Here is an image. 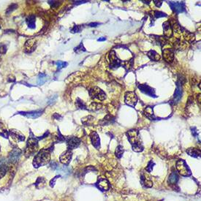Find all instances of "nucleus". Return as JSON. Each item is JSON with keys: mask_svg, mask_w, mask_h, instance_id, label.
<instances>
[{"mask_svg": "<svg viewBox=\"0 0 201 201\" xmlns=\"http://www.w3.org/2000/svg\"><path fill=\"white\" fill-rule=\"evenodd\" d=\"M94 117H92V116H88V117H86L84 118H83L81 119V122L85 125H90L93 123L94 122Z\"/></svg>", "mask_w": 201, "mask_h": 201, "instance_id": "obj_27", "label": "nucleus"}, {"mask_svg": "<svg viewBox=\"0 0 201 201\" xmlns=\"http://www.w3.org/2000/svg\"><path fill=\"white\" fill-rule=\"evenodd\" d=\"M74 51H75V52L78 53L82 52V51L83 52H85V51H86V48H84L83 42H81V43H80L78 46L75 47V48H74Z\"/></svg>", "mask_w": 201, "mask_h": 201, "instance_id": "obj_32", "label": "nucleus"}, {"mask_svg": "<svg viewBox=\"0 0 201 201\" xmlns=\"http://www.w3.org/2000/svg\"><path fill=\"white\" fill-rule=\"evenodd\" d=\"M50 160H51V154H50L49 151L42 149L34 157V161H33V165L35 168L45 165L49 162Z\"/></svg>", "mask_w": 201, "mask_h": 201, "instance_id": "obj_2", "label": "nucleus"}, {"mask_svg": "<svg viewBox=\"0 0 201 201\" xmlns=\"http://www.w3.org/2000/svg\"><path fill=\"white\" fill-rule=\"evenodd\" d=\"M6 171H7V169H6L5 167L0 168V179L5 175Z\"/></svg>", "mask_w": 201, "mask_h": 201, "instance_id": "obj_43", "label": "nucleus"}, {"mask_svg": "<svg viewBox=\"0 0 201 201\" xmlns=\"http://www.w3.org/2000/svg\"><path fill=\"white\" fill-rule=\"evenodd\" d=\"M176 168L178 173L183 176H189L191 175V171L188 168L186 162L184 160L180 159L176 163Z\"/></svg>", "mask_w": 201, "mask_h": 201, "instance_id": "obj_4", "label": "nucleus"}, {"mask_svg": "<svg viewBox=\"0 0 201 201\" xmlns=\"http://www.w3.org/2000/svg\"><path fill=\"white\" fill-rule=\"evenodd\" d=\"M125 64V67L127 69V70H130L133 67V59L128 61V62H126Z\"/></svg>", "mask_w": 201, "mask_h": 201, "instance_id": "obj_41", "label": "nucleus"}, {"mask_svg": "<svg viewBox=\"0 0 201 201\" xmlns=\"http://www.w3.org/2000/svg\"><path fill=\"white\" fill-rule=\"evenodd\" d=\"M141 1H143V2L145 3V4H150V2H151V1H144V0H141Z\"/></svg>", "mask_w": 201, "mask_h": 201, "instance_id": "obj_52", "label": "nucleus"}, {"mask_svg": "<svg viewBox=\"0 0 201 201\" xmlns=\"http://www.w3.org/2000/svg\"><path fill=\"white\" fill-rule=\"evenodd\" d=\"M45 180L43 178H37V181H36L35 185L37 186V187H42V186H45Z\"/></svg>", "mask_w": 201, "mask_h": 201, "instance_id": "obj_33", "label": "nucleus"}, {"mask_svg": "<svg viewBox=\"0 0 201 201\" xmlns=\"http://www.w3.org/2000/svg\"><path fill=\"white\" fill-rule=\"evenodd\" d=\"M128 141L132 145L133 150L136 152H141L143 150V146L139 136V132L136 130H129L127 133Z\"/></svg>", "mask_w": 201, "mask_h": 201, "instance_id": "obj_1", "label": "nucleus"}, {"mask_svg": "<svg viewBox=\"0 0 201 201\" xmlns=\"http://www.w3.org/2000/svg\"><path fill=\"white\" fill-rule=\"evenodd\" d=\"M91 141L92 143V145L97 149H100V139L99 137L98 134L96 132H93L91 134Z\"/></svg>", "mask_w": 201, "mask_h": 201, "instance_id": "obj_18", "label": "nucleus"}, {"mask_svg": "<svg viewBox=\"0 0 201 201\" xmlns=\"http://www.w3.org/2000/svg\"><path fill=\"white\" fill-rule=\"evenodd\" d=\"M138 89H140L141 92L144 93L145 95L149 96L151 97H153V98H157V96L156 95V92H155L154 89H153L152 87L149 86V85L144 84H139L138 85Z\"/></svg>", "mask_w": 201, "mask_h": 201, "instance_id": "obj_9", "label": "nucleus"}, {"mask_svg": "<svg viewBox=\"0 0 201 201\" xmlns=\"http://www.w3.org/2000/svg\"><path fill=\"white\" fill-rule=\"evenodd\" d=\"M124 151H124L123 147H122L121 145L118 146L117 149H116V152H115L116 156H117L118 158H121L122 157V155H123Z\"/></svg>", "mask_w": 201, "mask_h": 201, "instance_id": "obj_31", "label": "nucleus"}, {"mask_svg": "<svg viewBox=\"0 0 201 201\" xmlns=\"http://www.w3.org/2000/svg\"><path fill=\"white\" fill-rule=\"evenodd\" d=\"M43 110H38V111H29V112H19L18 114L27 118H30V119H36V118L40 117L42 114V113H43Z\"/></svg>", "mask_w": 201, "mask_h": 201, "instance_id": "obj_16", "label": "nucleus"}, {"mask_svg": "<svg viewBox=\"0 0 201 201\" xmlns=\"http://www.w3.org/2000/svg\"><path fill=\"white\" fill-rule=\"evenodd\" d=\"M48 4L51 5V7H52V8H56V7H57L60 4V3H59V1H48Z\"/></svg>", "mask_w": 201, "mask_h": 201, "instance_id": "obj_40", "label": "nucleus"}, {"mask_svg": "<svg viewBox=\"0 0 201 201\" xmlns=\"http://www.w3.org/2000/svg\"><path fill=\"white\" fill-rule=\"evenodd\" d=\"M105 40H106V37H101V38H99L98 40H97V41H99V42H103V41H105Z\"/></svg>", "mask_w": 201, "mask_h": 201, "instance_id": "obj_51", "label": "nucleus"}, {"mask_svg": "<svg viewBox=\"0 0 201 201\" xmlns=\"http://www.w3.org/2000/svg\"><path fill=\"white\" fill-rule=\"evenodd\" d=\"M9 135H10L12 141L15 143L23 142L25 140V136L20 131L17 130H11L9 133Z\"/></svg>", "mask_w": 201, "mask_h": 201, "instance_id": "obj_10", "label": "nucleus"}, {"mask_svg": "<svg viewBox=\"0 0 201 201\" xmlns=\"http://www.w3.org/2000/svg\"><path fill=\"white\" fill-rule=\"evenodd\" d=\"M15 81V79L13 76H11L10 75V76L9 77V79H8L9 82H13V81Z\"/></svg>", "mask_w": 201, "mask_h": 201, "instance_id": "obj_50", "label": "nucleus"}, {"mask_svg": "<svg viewBox=\"0 0 201 201\" xmlns=\"http://www.w3.org/2000/svg\"><path fill=\"white\" fill-rule=\"evenodd\" d=\"M7 52V46L4 44H0V53L4 54Z\"/></svg>", "mask_w": 201, "mask_h": 201, "instance_id": "obj_42", "label": "nucleus"}, {"mask_svg": "<svg viewBox=\"0 0 201 201\" xmlns=\"http://www.w3.org/2000/svg\"><path fill=\"white\" fill-rule=\"evenodd\" d=\"M109 59H110V67L111 69H117L122 65V62L119 58L117 57L116 52L114 51H111L109 53Z\"/></svg>", "mask_w": 201, "mask_h": 201, "instance_id": "obj_8", "label": "nucleus"}, {"mask_svg": "<svg viewBox=\"0 0 201 201\" xmlns=\"http://www.w3.org/2000/svg\"><path fill=\"white\" fill-rule=\"evenodd\" d=\"M154 162L153 161H150L149 162V164H148V166H147L146 167V170L147 171H148L149 173H150V172H151L152 171V170H153V167H154Z\"/></svg>", "mask_w": 201, "mask_h": 201, "instance_id": "obj_39", "label": "nucleus"}, {"mask_svg": "<svg viewBox=\"0 0 201 201\" xmlns=\"http://www.w3.org/2000/svg\"><path fill=\"white\" fill-rule=\"evenodd\" d=\"M83 27L81 25H75L73 27V29H71V32L72 33H73V34H75V33H79L81 32V31L82 30Z\"/></svg>", "mask_w": 201, "mask_h": 201, "instance_id": "obj_34", "label": "nucleus"}, {"mask_svg": "<svg viewBox=\"0 0 201 201\" xmlns=\"http://www.w3.org/2000/svg\"><path fill=\"white\" fill-rule=\"evenodd\" d=\"M0 61H1V55H0Z\"/></svg>", "mask_w": 201, "mask_h": 201, "instance_id": "obj_53", "label": "nucleus"}, {"mask_svg": "<svg viewBox=\"0 0 201 201\" xmlns=\"http://www.w3.org/2000/svg\"><path fill=\"white\" fill-rule=\"evenodd\" d=\"M147 56H148V57L151 60L154 61V62H157L160 59V55L155 51H153V50L149 51L147 53Z\"/></svg>", "mask_w": 201, "mask_h": 201, "instance_id": "obj_24", "label": "nucleus"}, {"mask_svg": "<svg viewBox=\"0 0 201 201\" xmlns=\"http://www.w3.org/2000/svg\"><path fill=\"white\" fill-rule=\"evenodd\" d=\"M141 182H142V184L144 186H146V187H151V186H153V182H152L151 181L147 179V178H145L143 176L142 178H141Z\"/></svg>", "mask_w": 201, "mask_h": 201, "instance_id": "obj_29", "label": "nucleus"}, {"mask_svg": "<svg viewBox=\"0 0 201 201\" xmlns=\"http://www.w3.org/2000/svg\"><path fill=\"white\" fill-rule=\"evenodd\" d=\"M89 95L93 100L96 99L98 100H104L106 98V94L101 89L97 86L89 90Z\"/></svg>", "mask_w": 201, "mask_h": 201, "instance_id": "obj_5", "label": "nucleus"}, {"mask_svg": "<svg viewBox=\"0 0 201 201\" xmlns=\"http://www.w3.org/2000/svg\"><path fill=\"white\" fill-rule=\"evenodd\" d=\"M36 42H37V40L34 38H32L28 40L27 41L25 42L24 45L25 52L27 53H32L36 48Z\"/></svg>", "mask_w": 201, "mask_h": 201, "instance_id": "obj_12", "label": "nucleus"}, {"mask_svg": "<svg viewBox=\"0 0 201 201\" xmlns=\"http://www.w3.org/2000/svg\"><path fill=\"white\" fill-rule=\"evenodd\" d=\"M178 180V176L176 172L173 171L172 172V173L170 175L169 178H168V183L170 184H176L177 183Z\"/></svg>", "mask_w": 201, "mask_h": 201, "instance_id": "obj_25", "label": "nucleus"}, {"mask_svg": "<svg viewBox=\"0 0 201 201\" xmlns=\"http://www.w3.org/2000/svg\"><path fill=\"white\" fill-rule=\"evenodd\" d=\"M75 105H76L77 108H79V109L87 110V108H86V105H85V103H84V101H82V100H81L80 98H77V101H76V103H75Z\"/></svg>", "mask_w": 201, "mask_h": 201, "instance_id": "obj_30", "label": "nucleus"}, {"mask_svg": "<svg viewBox=\"0 0 201 201\" xmlns=\"http://www.w3.org/2000/svg\"><path fill=\"white\" fill-rule=\"evenodd\" d=\"M186 153L189 155V156L192 157H200V151L198 149L196 148H189L186 151Z\"/></svg>", "mask_w": 201, "mask_h": 201, "instance_id": "obj_22", "label": "nucleus"}, {"mask_svg": "<svg viewBox=\"0 0 201 201\" xmlns=\"http://www.w3.org/2000/svg\"><path fill=\"white\" fill-rule=\"evenodd\" d=\"M154 2L155 5H156L157 7H160L162 6V4L163 1H157V0H154Z\"/></svg>", "mask_w": 201, "mask_h": 201, "instance_id": "obj_46", "label": "nucleus"}, {"mask_svg": "<svg viewBox=\"0 0 201 201\" xmlns=\"http://www.w3.org/2000/svg\"><path fill=\"white\" fill-rule=\"evenodd\" d=\"M53 118H55V119H57V120H59V119H62V117H61L60 115H59V114H55L54 115H53Z\"/></svg>", "mask_w": 201, "mask_h": 201, "instance_id": "obj_49", "label": "nucleus"}, {"mask_svg": "<svg viewBox=\"0 0 201 201\" xmlns=\"http://www.w3.org/2000/svg\"><path fill=\"white\" fill-rule=\"evenodd\" d=\"M143 115L150 119V120H155V119H156L154 115V111L152 107H146L143 111Z\"/></svg>", "mask_w": 201, "mask_h": 201, "instance_id": "obj_21", "label": "nucleus"}, {"mask_svg": "<svg viewBox=\"0 0 201 201\" xmlns=\"http://www.w3.org/2000/svg\"><path fill=\"white\" fill-rule=\"evenodd\" d=\"M97 185H98L99 187L101 189H103V190L107 191L110 189V184L109 182L108 181V180L106 179V178H98V181H97Z\"/></svg>", "mask_w": 201, "mask_h": 201, "instance_id": "obj_19", "label": "nucleus"}, {"mask_svg": "<svg viewBox=\"0 0 201 201\" xmlns=\"http://www.w3.org/2000/svg\"><path fill=\"white\" fill-rule=\"evenodd\" d=\"M47 75L44 73H40L39 75L38 79H37V84L38 85H43L47 81Z\"/></svg>", "mask_w": 201, "mask_h": 201, "instance_id": "obj_28", "label": "nucleus"}, {"mask_svg": "<svg viewBox=\"0 0 201 201\" xmlns=\"http://www.w3.org/2000/svg\"><path fill=\"white\" fill-rule=\"evenodd\" d=\"M21 150L19 148H15L12 150L9 154V161L11 163H16L19 159L21 154Z\"/></svg>", "mask_w": 201, "mask_h": 201, "instance_id": "obj_11", "label": "nucleus"}, {"mask_svg": "<svg viewBox=\"0 0 201 201\" xmlns=\"http://www.w3.org/2000/svg\"><path fill=\"white\" fill-rule=\"evenodd\" d=\"M80 143H81V140L76 137H72L67 140V145L69 150L78 148Z\"/></svg>", "mask_w": 201, "mask_h": 201, "instance_id": "obj_14", "label": "nucleus"}, {"mask_svg": "<svg viewBox=\"0 0 201 201\" xmlns=\"http://www.w3.org/2000/svg\"><path fill=\"white\" fill-rule=\"evenodd\" d=\"M182 97V86L181 84L180 81H177L176 82V89L175 93H174L173 98V102L174 103H177L181 99Z\"/></svg>", "mask_w": 201, "mask_h": 201, "instance_id": "obj_15", "label": "nucleus"}, {"mask_svg": "<svg viewBox=\"0 0 201 201\" xmlns=\"http://www.w3.org/2000/svg\"><path fill=\"white\" fill-rule=\"evenodd\" d=\"M191 130H192V133L193 136L197 137V136L198 135V133L197 132V130H196L195 127H191Z\"/></svg>", "mask_w": 201, "mask_h": 201, "instance_id": "obj_44", "label": "nucleus"}, {"mask_svg": "<svg viewBox=\"0 0 201 201\" xmlns=\"http://www.w3.org/2000/svg\"><path fill=\"white\" fill-rule=\"evenodd\" d=\"M101 107H102L101 104H99V103H92V104H91L90 108H92V110L96 111V110L100 109Z\"/></svg>", "mask_w": 201, "mask_h": 201, "instance_id": "obj_38", "label": "nucleus"}, {"mask_svg": "<svg viewBox=\"0 0 201 201\" xmlns=\"http://www.w3.org/2000/svg\"><path fill=\"white\" fill-rule=\"evenodd\" d=\"M59 177H60V176H56L55 177V178H53V179H52V180L51 181H50V186H51V187H53V186H54L55 181H56V180L57 179V178H59Z\"/></svg>", "mask_w": 201, "mask_h": 201, "instance_id": "obj_45", "label": "nucleus"}, {"mask_svg": "<svg viewBox=\"0 0 201 201\" xmlns=\"http://www.w3.org/2000/svg\"><path fill=\"white\" fill-rule=\"evenodd\" d=\"M168 4L170 7L171 10L173 11L175 13L179 14L181 12H183L186 11V7H185V3L184 1H168Z\"/></svg>", "mask_w": 201, "mask_h": 201, "instance_id": "obj_6", "label": "nucleus"}, {"mask_svg": "<svg viewBox=\"0 0 201 201\" xmlns=\"http://www.w3.org/2000/svg\"><path fill=\"white\" fill-rule=\"evenodd\" d=\"M0 135L4 138H8L9 137V132L7 131L5 126L1 122H0Z\"/></svg>", "mask_w": 201, "mask_h": 201, "instance_id": "obj_26", "label": "nucleus"}, {"mask_svg": "<svg viewBox=\"0 0 201 201\" xmlns=\"http://www.w3.org/2000/svg\"><path fill=\"white\" fill-rule=\"evenodd\" d=\"M38 149V140L35 137H29L26 143V149H25V155L26 157L32 156L35 154Z\"/></svg>", "mask_w": 201, "mask_h": 201, "instance_id": "obj_3", "label": "nucleus"}, {"mask_svg": "<svg viewBox=\"0 0 201 201\" xmlns=\"http://www.w3.org/2000/svg\"><path fill=\"white\" fill-rule=\"evenodd\" d=\"M86 2H87V1H73V3H74L75 4H76V5L83 4V3H86Z\"/></svg>", "mask_w": 201, "mask_h": 201, "instance_id": "obj_47", "label": "nucleus"}, {"mask_svg": "<svg viewBox=\"0 0 201 201\" xmlns=\"http://www.w3.org/2000/svg\"><path fill=\"white\" fill-rule=\"evenodd\" d=\"M26 23H27L28 27L29 29H34L36 27V17L35 15H32L29 17H28L27 19H26Z\"/></svg>", "mask_w": 201, "mask_h": 201, "instance_id": "obj_23", "label": "nucleus"}, {"mask_svg": "<svg viewBox=\"0 0 201 201\" xmlns=\"http://www.w3.org/2000/svg\"><path fill=\"white\" fill-rule=\"evenodd\" d=\"M163 58L168 62H172L174 59V53L170 48H165L162 51Z\"/></svg>", "mask_w": 201, "mask_h": 201, "instance_id": "obj_17", "label": "nucleus"}, {"mask_svg": "<svg viewBox=\"0 0 201 201\" xmlns=\"http://www.w3.org/2000/svg\"><path fill=\"white\" fill-rule=\"evenodd\" d=\"M163 29H164V34L166 37H172L173 31L169 21H165L163 23Z\"/></svg>", "mask_w": 201, "mask_h": 201, "instance_id": "obj_20", "label": "nucleus"}, {"mask_svg": "<svg viewBox=\"0 0 201 201\" xmlns=\"http://www.w3.org/2000/svg\"><path fill=\"white\" fill-rule=\"evenodd\" d=\"M125 103L127 106L134 108L136 106L138 102V97L136 94L133 92H127L125 94Z\"/></svg>", "mask_w": 201, "mask_h": 201, "instance_id": "obj_7", "label": "nucleus"}, {"mask_svg": "<svg viewBox=\"0 0 201 201\" xmlns=\"http://www.w3.org/2000/svg\"><path fill=\"white\" fill-rule=\"evenodd\" d=\"M154 17L156 18H162V17H167V14L161 11H154Z\"/></svg>", "mask_w": 201, "mask_h": 201, "instance_id": "obj_37", "label": "nucleus"}, {"mask_svg": "<svg viewBox=\"0 0 201 201\" xmlns=\"http://www.w3.org/2000/svg\"><path fill=\"white\" fill-rule=\"evenodd\" d=\"M56 66H57L58 70H61V69L64 68V67H66L68 65V64H67V62H62V61H58V62H56Z\"/></svg>", "mask_w": 201, "mask_h": 201, "instance_id": "obj_35", "label": "nucleus"}, {"mask_svg": "<svg viewBox=\"0 0 201 201\" xmlns=\"http://www.w3.org/2000/svg\"><path fill=\"white\" fill-rule=\"evenodd\" d=\"M99 24H100L99 23H89V26H91V27H96V26H98Z\"/></svg>", "mask_w": 201, "mask_h": 201, "instance_id": "obj_48", "label": "nucleus"}, {"mask_svg": "<svg viewBox=\"0 0 201 201\" xmlns=\"http://www.w3.org/2000/svg\"><path fill=\"white\" fill-rule=\"evenodd\" d=\"M17 7H18V4H12L11 5L9 6L8 8H7V10H6V14H7V15H9V14L11 13L12 11L15 10Z\"/></svg>", "mask_w": 201, "mask_h": 201, "instance_id": "obj_36", "label": "nucleus"}, {"mask_svg": "<svg viewBox=\"0 0 201 201\" xmlns=\"http://www.w3.org/2000/svg\"><path fill=\"white\" fill-rule=\"evenodd\" d=\"M72 156H73V152L71 150H67L66 151L63 152L61 154L60 157H59V160H60L61 163L64 165H68L70 162L71 161Z\"/></svg>", "mask_w": 201, "mask_h": 201, "instance_id": "obj_13", "label": "nucleus"}]
</instances>
